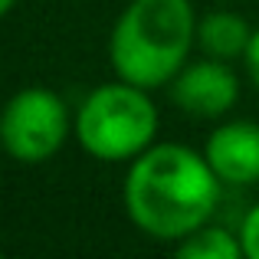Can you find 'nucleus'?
<instances>
[{
	"instance_id": "20e7f679",
	"label": "nucleus",
	"mask_w": 259,
	"mask_h": 259,
	"mask_svg": "<svg viewBox=\"0 0 259 259\" xmlns=\"http://www.w3.org/2000/svg\"><path fill=\"white\" fill-rule=\"evenodd\" d=\"M69 132V108L53 89L26 85L0 108V148L20 164H43L56 158Z\"/></svg>"
},
{
	"instance_id": "7ed1b4c3",
	"label": "nucleus",
	"mask_w": 259,
	"mask_h": 259,
	"mask_svg": "<svg viewBox=\"0 0 259 259\" xmlns=\"http://www.w3.org/2000/svg\"><path fill=\"white\" fill-rule=\"evenodd\" d=\"M148 92L151 89L118 79L85 95L72 118V132L89 158L121 164V161H135L154 145L158 105Z\"/></svg>"
},
{
	"instance_id": "f257e3e1",
	"label": "nucleus",
	"mask_w": 259,
	"mask_h": 259,
	"mask_svg": "<svg viewBox=\"0 0 259 259\" xmlns=\"http://www.w3.org/2000/svg\"><path fill=\"white\" fill-rule=\"evenodd\" d=\"M220 177L207 154L161 141L132 161L121 187L125 213L145 236L177 243L210 223L220 203Z\"/></svg>"
},
{
	"instance_id": "39448f33",
	"label": "nucleus",
	"mask_w": 259,
	"mask_h": 259,
	"mask_svg": "<svg viewBox=\"0 0 259 259\" xmlns=\"http://www.w3.org/2000/svg\"><path fill=\"white\" fill-rule=\"evenodd\" d=\"M171 99L181 112L197 118H220L240 99V76L227 59H200L187 63L171 79Z\"/></svg>"
},
{
	"instance_id": "9b49d317",
	"label": "nucleus",
	"mask_w": 259,
	"mask_h": 259,
	"mask_svg": "<svg viewBox=\"0 0 259 259\" xmlns=\"http://www.w3.org/2000/svg\"><path fill=\"white\" fill-rule=\"evenodd\" d=\"M13 4H17V0H0V17H7V13L13 10Z\"/></svg>"
},
{
	"instance_id": "423d86ee",
	"label": "nucleus",
	"mask_w": 259,
	"mask_h": 259,
	"mask_svg": "<svg viewBox=\"0 0 259 259\" xmlns=\"http://www.w3.org/2000/svg\"><path fill=\"white\" fill-rule=\"evenodd\" d=\"M210 167L223 184L233 187H253L259 184V125L256 121H227L213 128L203 145Z\"/></svg>"
},
{
	"instance_id": "0eeeda50",
	"label": "nucleus",
	"mask_w": 259,
	"mask_h": 259,
	"mask_svg": "<svg viewBox=\"0 0 259 259\" xmlns=\"http://www.w3.org/2000/svg\"><path fill=\"white\" fill-rule=\"evenodd\" d=\"M249 39H253V30H249L246 17L233 10H210L207 17L197 20V46L213 59H227V63L243 59L249 50Z\"/></svg>"
},
{
	"instance_id": "f03ea898",
	"label": "nucleus",
	"mask_w": 259,
	"mask_h": 259,
	"mask_svg": "<svg viewBox=\"0 0 259 259\" xmlns=\"http://www.w3.org/2000/svg\"><path fill=\"white\" fill-rule=\"evenodd\" d=\"M197 43L190 0H132L108 36V59L118 79L141 89L171 85Z\"/></svg>"
},
{
	"instance_id": "6e6552de",
	"label": "nucleus",
	"mask_w": 259,
	"mask_h": 259,
	"mask_svg": "<svg viewBox=\"0 0 259 259\" xmlns=\"http://www.w3.org/2000/svg\"><path fill=\"white\" fill-rule=\"evenodd\" d=\"M174 246H177L181 259H236V256H243L240 236H233L223 227H213V223H203L190 236L177 240Z\"/></svg>"
},
{
	"instance_id": "9d476101",
	"label": "nucleus",
	"mask_w": 259,
	"mask_h": 259,
	"mask_svg": "<svg viewBox=\"0 0 259 259\" xmlns=\"http://www.w3.org/2000/svg\"><path fill=\"white\" fill-rule=\"evenodd\" d=\"M243 66H246L253 85L259 89V30H253V39H249V50H246V56H243Z\"/></svg>"
},
{
	"instance_id": "1a4fd4ad",
	"label": "nucleus",
	"mask_w": 259,
	"mask_h": 259,
	"mask_svg": "<svg viewBox=\"0 0 259 259\" xmlns=\"http://www.w3.org/2000/svg\"><path fill=\"white\" fill-rule=\"evenodd\" d=\"M240 243H243V256L259 259V203L246 210L240 223Z\"/></svg>"
}]
</instances>
